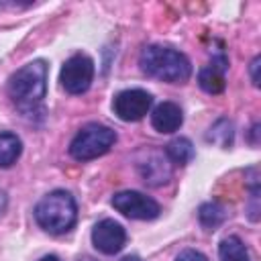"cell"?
<instances>
[{"label":"cell","mask_w":261,"mask_h":261,"mask_svg":"<svg viewBox=\"0 0 261 261\" xmlns=\"http://www.w3.org/2000/svg\"><path fill=\"white\" fill-rule=\"evenodd\" d=\"M8 94L12 102L27 114L35 112L47 94V65L37 59L20 67L8 80Z\"/></svg>","instance_id":"6da1fadb"},{"label":"cell","mask_w":261,"mask_h":261,"mask_svg":"<svg viewBox=\"0 0 261 261\" xmlns=\"http://www.w3.org/2000/svg\"><path fill=\"white\" fill-rule=\"evenodd\" d=\"M139 63L147 75L167 84H184L192 75V65L188 57L175 49L161 45L145 47L139 57Z\"/></svg>","instance_id":"7a4b0ae2"},{"label":"cell","mask_w":261,"mask_h":261,"mask_svg":"<svg viewBox=\"0 0 261 261\" xmlns=\"http://www.w3.org/2000/svg\"><path fill=\"white\" fill-rule=\"evenodd\" d=\"M35 218L39 226L51 234H63L67 232L77 218V206L69 192L55 190L47 194L39 204L35 206Z\"/></svg>","instance_id":"3957f363"},{"label":"cell","mask_w":261,"mask_h":261,"mask_svg":"<svg viewBox=\"0 0 261 261\" xmlns=\"http://www.w3.org/2000/svg\"><path fill=\"white\" fill-rule=\"evenodd\" d=\"M116 141V133L110 126L90 122L84 128L77 130L69 145V153L77 161H90L100 155H104Z\"/></svg>","instance_id":"277c9868"},{"label":"cell","mask_w":261,"mask_h":261,"mask_svg":"<svg viewBox=\"0 0 261 261\" xmlns=\"http://www.w3.org/2000/svg\"><path fill=\"white\" fill-rule=\"evenodd\" d=\"M94 80V61L88 55H73L69 57L59 73V82L65 92L69 94H84Z\"/></svg>","instance_id":"5b68a950"},{"label":"cell","mask_w":261,"mask_h":261,"mask_svg":"<svg viewBox=\"0 0 261 261\" xmlns=\"http://www.w3.org/2000/svg\"><path fill=\"white\" fill-rule=\"evenodd\" d=\"M112 206L126 218H135V220H153L159 216V204L153 198L133 190L114 194Z\"/></svg>","instance_id":"8992f818"},{"label":"cell","mask_w":261,"mask_h":261,"mask_svg":"<svg viewBox=\"0 0 261 261\" xmlns=\"http://www.w3.org/2000/svg\"><path fill=\"white\" fill-rule=\"evenodd\" d=\"M151 104H153L151 94L145 92V90L135 88V90H122V92H118L114 96V100H112V110H114V114L120 120L135 122V120H141L149 112Z\"/></svg>","instance_id":"52a82bcc"},{"label":"cell","mask_w":261,"mask_h":261,"mask_svg":"<svg viewBox=\"0 0 261 261\" xmlns=\"http://www.w3.org/2000/svg\"><path fill=\"white\" fill-rule=\"evenodd\" d=\"M126 241V232L122 228V224H118L112 218H104L100 220L94 230H92V243L94 247L104 253V255H114L124 247Z\"/></svg>","instance_id":"ba28073f"},{"label":"cell","mask_w":261,"mask_h":261,"mask_svg":"<svg viewBox=\"0 0 261 261\" xmlns=\"http://www.w3.org/2000/svg\"><path fill=\"white\" fill-rule=\"evenodd\" d=\"M181 122H184V114L175 102H161L159 106H155L151 114V124L159 133H173L181 126Z\"/></svg>","instance_id":"9c48e42d"},{"label":"cell","mask_w":261,"mask_h":261,"mask_svg":"<svg viewBox=\"0 0 261 261\" xmlns=\"http://www.w3.org/2000/svg\"><path fill=\"white\" fill-rule=\"evenodd\" d=\"M224 69H226V59H214L210 65L200 69L198 73V84L204 92L208 94H220L224 90Z\"/></svg>","instance_id":"30bf717a"},{"label":"cell","mask_w":261,"mask_h":261,"mask_svg":"<svg viewBox=\"0 0 261 261\" xmlns=\"http://www.w3.org/2000/svg\"><path fill=\"white\" fill-rule=\"evenodd\" d=\"M141 173H143L145 181H149L151 186H159V184L167 181V177H169V167L165 165L163 157L151 153V157H149L145 163H141Z\"/></svg>","instance_id":"8fae6325"},{"label":"cell","mask_w":261,"mask_h":261,"mask_svg":"<svg viewBox=\"0 0 261 261\" xmlns=\"http://www.w3.org/2000/svg\"><path fill=\"white\" fill-rule=\"evenodd\" d=\"M165 155H167L169 161H173L177 165H186L194 159V147H192L190 139L177 137V139H173L165 145Z\"/></svg>","instance_id":"7c38bea8"},{"label":"cell","mask_w":261,"mask_h":261,"mask_svg":"<svg viewBox=\"0 0 261 261\" xmlns=\"http://www.w3.org/2000/svg\"><path fill=\"white\" fill-rule=\"evenodd\" d=\"M22 151V143L12 133H0V167L12 165Z\"/></svg>","instance_id":"4fadbf2b"},{"label":"cell","mask_w":261,"mask_h":261,"mask_svg":"<svg viewBox=\"0 0 261 261\" xmlns=\"http://www.w3.org/2000/svg\"><path fill=\"white\" fill-rule=\"evenodd\" d=\"M220 261H249V251L239 237H226L218 247Z\"/></svg>","instance_id":"5bb4252c"},{"label":"cell","mask_w":261,"mask_h":261,"mask_svg":"<svg viewBox=\"0 0 261 261\" xmlns=\"http://www.w3.org/2000/svg\"><path fill=\"white\" fill-rule=\"evenodd\" d=\"M198 218H200L202 226H206V228H216V226L226 218V212H224V208H222L220 204L210 202V204H202V206H200Z\"/></svg>","instance_id":"9a60e30c"},{"label":"cell","mask_w":261,"mask_h":261,"mask_svg":"<svg viewBox=\"0 0 261 261\" xmlns=\"http://www.w3.org/2000/svg\"><path fill=\"white\" fill-rule=\"evenodd\" d=\"M208 141L218 143L220 147H228L232 143V122L226 118H220L208 133Z\"/></svg>","instance_id":"2e32d148"},{"label":"cell","mask_w":261,"mask_h":261,"mask_svg":"<svg viewBox=\"0 0 261 261\" xmlns=\"http://www.w3.org/2000/svg\"><path fill=\"white\" fill-rule=\"evenodd\" d=\"M175 261H208L200 251H194V249H186V251H181L179 255H177V259Z\"/></svg>","instance_id":"e0dca14e"},{"label":"cell","mask_w":261,"mask_h":261,"mask_svg":"<svg viewBox=\"0 0 261 261\" xmlns=\"http://www.w3.org/2000/svg\"><path fill=\"white\" fill-rule=\"evenodd\" d=\"M259 63H261V59H259V57H255V59L251 61V80H253V84H255V86H259V73H257Z\"/></svg>","instance_id":"ac0fdd59"},{"label":"cell","mask_w":261,"mask_h":261,"mask_svg":"<svg viewBox=\"0 0 261 261\" xmlns=\"http://www.w3.org/2000/svg\"><path fill=\"white\" fill-rule=\"evenodd\" d=\"M6 206H8V198H6V194L0 190V216L4 214V210H6Z\"/></svg>","instance_id":"d6986e66"},{"label":"cell","mask_w":261,"mask_h":261,"mask_svg":"<svg viewBox=\"0 0 261 261\" xmlns=\"http://www.w3.org/2000/svg\"><path fill=\"white\" fill-rule=\"evenodd\" d=\"M41 261H61L59 257H55V255H47V257H43Z\"/></svg>","instance_id":"ffe728a7"},{"label":"cell","mask_w":261,"mask_h":261,"mask_svg":"<svg viewBox=\"0 0 261 261\" xmlns=\"http://www.w3.org/2000/svg\"><path fill=\"white\" fill-rule=\"evenodd\" d=\"M120 261H141L137 255H128V257H124V259H120Z\"/></svg>","instance_id":"44dd1931"},{"label":"cell","mask_w":261,"mask_h":261,"mask_svg":"<svg viewBox=\"0 0 261 261\" xmlns=\"http://www.w3.org/2000/svg\"><path fill=\"white\" fill-rule=\"evenodd\" d=\"M80 261H96V259H90V257H86V259H80Z\"/></svg>","instance_id":"7402d4cb"}]
</instances>
